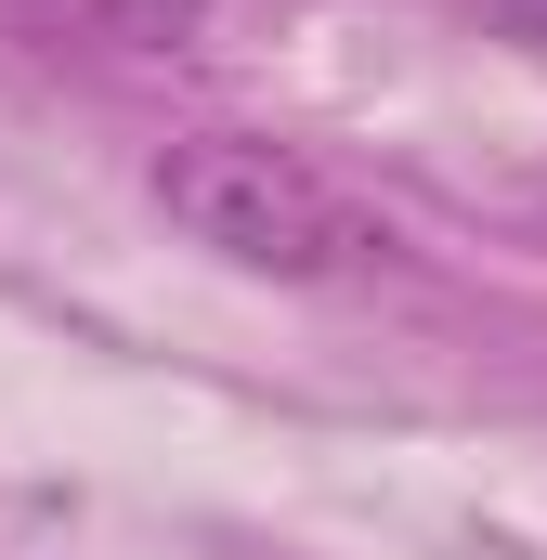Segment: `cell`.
Listing matches in <instances>:
<instances>
[{
	"label": "cell",
	"mask_w": 547,
	"mask_h": 560,
	"mask_svg": "<svg viewBox=\"0 0 547 560\" xmlns=\"http://www.w3.org/2000/svg\"><path fill=\"white\" fill-rule=\"evenodd\" d=\"M143 183H156L170 235H196L209 261L274 275V287H339L405 248L313 143H274V131H183V143H156Z\"/></svg>",
	"instance_id": "cell-1"
},
{
	"label": "cell",
	"mask_w": 547,
	"mask_h": 560,
	"mask_svg": "<svg viewBox=\"0 0 547 560\" xmlns=\"http://www.w3.org/2000/svg\"><path fill=\"white\" fill-rule=\"evenodd\" d=\"M39 39H79V52H183L209 26V0H13Z\"/></svg>",
	"instance_id": "cell-2"
}]
</instances>
